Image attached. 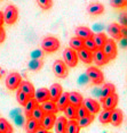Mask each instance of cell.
Segmentation results:
<instances>
[{"label": "cell", "mask_w": 127, "mask_h": 133, "mask_svg": "<svg viewBox=\"0 0 127 133\" xmlns=\"http://www.w3.org/2000/svg\"><path fill=\"white\" fill-rule=\"evenodd\" d=\"M86 75L88 77V80L94 84H101L104 81V75L102 73V71L97 67H95V66H90V67L87 68Z\"/></svg>", "instance_id": "cell-2"}, {"label": "cell", "mask_w": 127, "mask_h": 133, "mask_svg": "<svg viewBox=\"0 0 127 133\" xmlns=\"http://www.w3.org/2000/svg\"><path fill=\"white\" fill-rule=\"evenodd\" d=\"M60 40L54 37H46L41 41V50L45 52H55L60 49Z\"/></svg>", "instance_id": "cell-1"}, {"label": "cell", "mask_w": 127, "mask_h": 133, "mask_svg": "<svg viewBox=\"0 0 127 133\" xmlns=\"http://www.w3.org/2000/svg\"><path fill=\"white\" fill-rule=\"evenodd\" d=\"M24 128H25L26 133H36L41 128V125L39 122H37L36 119H33L30 117V118H28V121L25 122V126H24Z\"/></svg>", "instance_id": "cell-22"}, {"label": "cell", "mask_w": 127, "mask_h": 133, "mask_svg": "<svg viewBox=\"0 0 127 133\" xmlns=\"http://www.w3.org/2000/svg\"><path fill=\"white\" fill-rule=\"evenodd\" d=\"M84 48L85 49H87V50H89V51H92V52H94V51L97 49L96 46H95V43H94L93 38L92 39H87V40L84 41Z\"/></svg>", "instance_id": "cell-38"}, {"label": "cell", "mask_w": 127, "mask_h": 133, "mask_svg": "<svg viewBox=\"0 0 127 133\" xmlns=\"http://www.w3.org/2000/svg\"><path fill=\"white\" fill-rule=\"evenodd\" d=\"M69 105V92H62L61 97L57 99L56 107L59 111H63Z\"/></svg>", "instance_id": "cell-24"}, {"label": "cell", "mask_w": 127, "mask_h": 133, "mask_svg": "<svg viewBox=\"0 0 127 133\" xmlns=\"http://www.w3.org/2000/svg\"><path fill=\"white\" fill-rule=\"evenodd\" d=\"M78 56H77V51L72 50L71 48H66L63 51V62L64 64L70 68H73L78 64Z\"/></svg>", "instance_id": "cell-3"}, {"label": "cell", "mask_w": 127, "mask_h": 133, "mask_svg": "<svg viewBox=\"0 0 127 133\" xmlns=\"http://www.w3.org/2000/svg\"><path fill=\"white\" fill-rule=\"evenodd\" d=\"M64 115H65V118H69L70 121H73L78 119V116H77V107H74V106L72 105H68V107L65 108L64 110Z\"/></svg>", "instance_id": "cell-27"}, {"label": "cell", "mask_w": 127, "mask_h": 133, "mask_svg": "<svg viewBox=\"0 0 127 133\" xmlns=\"http://www.w3.org/2000/svg\"><path fill=\"white\" fill-rule=\"evenodd\" d=\"M93 60H94L95 64L97 66H104L109 63V58L103 52L102 49H96L94 52H93Z\"/></svg>", "instance_id": "cell-12"}, {"label": "cell", "mask_w": 127, "mask_h": 133, "mask_svg": "<svg viewBox=\"0 0 127 133\" xmlns=\"http://www.w3.org/2000/svg\"><path fill=\"white\" fill-rule=\"evenodd\" d=\"M0 131H2L4 133H13L14 129L6 118H0Z\"/></svg>", "instance_id": "cell-33"}, {"label": "cell", "mask_w": 127, "mask_h": 133, "mask_svg": "<svg viewBox=\"0 0 127 133\" xmlns=\"http://www.w3.org/2000/svg\"><path fill=\"white\" fill-rule=\"evenodd\" d=\"M37 4L39 5V7L42 8L44 10H48L52 8L53 0H37Z\"/></svg>", "instance_id": "cell-37"}, {"label": "cell", "mask_w": 127, "mask_h": 133, "mask_svg": "<svg viewBox=\"0 0 127 133\" xmlns=\"http://www.w3.org/2000/svg\"><path fill=\"white\" fill-rule=\"evenodd\" d=\"M44 116H45V113H44V110L41 109L40 105L37 106V107L33 109L32 114H31V118L36 119V121H37V122H39V123L41 122V119L44 118Z\"/></svg>", "instance_id": "cell-34"}, {"label": "cell", "mask_w": 127, "mask_h": 133, "mask_svg": "<svg viewBox=\"0 0 127 133\" xmlns=\"http://www.w3.org/2000/svg\"><path fill=\"white\" fill-rule=\"evenodd\" d=\"M79 132H80V128H79V125H78L77 121H76V119L68 121L65 133H79Z\"/></svg>", "instance_id": "cell-31"}, {"label": "cell", "mask_w": 127, "mask_h": 133, "mask_svg": "<svg viewBox=\"0 0 127 133\" xmlns=\"http://www.w3.org/2000/svg\"><path fill=\"white\" fill-rule=\"evenodd\" d=\"M87 13L92 16H97L104 13V6L100 2H92L87 7Z\"/></svg>", "instance_id": "cell-18"}, {"label": "cell", "mask_w": 127, "mask_h": 133, "mask_svg": "<svg viewBox=\"0 0 127 133\" xmlns=\"http://www.w3.org/2000/svg\"><path fill=\"white\" fill-rule=\"evenodd\" d=\"M41 109L44 110L45 114H55L59 110H57V107H56V102H54L52 100H47L45 102H42V104L40 105Z\"/></svg>", "instance_id": "cell-23"}, {"label": "cell", "mask_w": 127, "mask_h": 133, "mask_svg": "<svg viewBox=\"0 0 127 133\" xmlns=\"http://www.w3.org/2000/svg\"><path fill=\"white\" fill-rule=\"evenodd\" d=\"M48 91H49V98H50V100L54 101V102H56L57 101V99L61 97L62 95V92H63V88L62 85L60 83H54L50 85V88L48 89Z\"/></svg>", "instance_id": "cell-14"}, {"label": "cell", "mask_w": 127, "mask_h": 133, "mask_svg": "<svg viewBox=\"0 0 127 133\" xmlns=\"http://www.w3.org/2000/svg\"><path fill=\"white\" fill-rule=\"evenodd\" d=\"M0 133H4V132H2V131H0Z\"/></svg>", "instance_id": "cell-47"}, {"label": "cell", "mask_w": 127, "mask_h": 133, "mask_svg": "<svg viewBox=\"0 0 127 133\" xmlns=\"http://www.w3.org/2000/svg\"><path fill=\"white\" fill-rule=\"evenodd\" d=\"M36 133H48V131L47 130H45V129H42V128H40Z\"/></svg>", "instance_id": "cell-44"}, {"label": "cell", "mask_w": 127, "mask_h": 133, "mask_svg": "<svg viewBox=\"0 0 127 133\" xmlns=\"http://www.w3.org/2000/svg\"><path fill=\"white\" fill-rule=\"evenodd\" d=\"M19 89H20L22 92L25 93V95L28 96L30 99L34 97V91H36V89H34V87H33V84H32L31 82H29V81H22V82H21V84H20V87H19Z\"/></svg>", "instance_id": "cell-17"}, {"label": "cell", "mask_w": 127, "mask_h": 133, "mask_svg": "<svg viewBox=\"0 0 127 133\" xmlns=\"http://www.w3.org/2000/svg\"><path fill=\"white\" fill-rule=\"evenodd\" d=\"M4 14V21L6 24L8 25H13V24L16 23L17 18H19V10L15 7L14 5H9L7 6V8L5 9Z\"/></svg>", "instance_id": "cell-4"}, {"label": "cell", "mask_w": 127, "mask_h": 133, "mask_svg": "<svg viewBox=\"0 0 127 133\" xmlns=\"http://www.w3.org/2000/svg\"><path fill=\"white\" fill-rule=\"evenodd\" d=\"M44 66V63H42L41 59H31L30 62L28 63V67L29 69H31L33 72H37V71H40Z\"/></svg>", "instance_id": "cell-32"}, {"label": "cell", "mask_w": 127, "mask_h": 133, "mask_svg": "<svg viewBox=\"0 0 127 133\" xmlns=\"http://www.w3.org/2000/svg\"><path fill=\"white\" fill-rule=\"evenodd\" d=\"M93 40H94V43L97 49H103V47L105 46L108 41V37L104 34V33H97L93 37Z\"/></svg>", "instance_id": "cell-26"}, {"label": "cell", "mask_w": 127, "mask_h": 133, "mask_svg": "<svg viewBox=\"0 0 127 133\" xmlns=\"http://www.w3.org/2000/svg\"><path fill=\"white\" fill-rule=\"evenodd\" d=\"M118 101H119V97L117 93H112V95L105 97L102 99V106H103V109L108 110H113L117 107Z\"/></svg>", "instance_id": "cell-8"}, {"label": "cell", "mask_w": 127, "mask_h": 133, "mask_svg": "<svg viewBox=\"0 0 127 133\" xmlns=\"http://www.w3.org/2000/svg\"><path fill=\"white\" fill-rule=\"evenodd\" d=\"M76 37L80 38L81 40H87V39H92L94 37V33L87 26H79L76 29Z\"/></svg>", "instance_id": "cell-16"}, {"label": "cell", "mask_w": 127, "mask_h": 133, "mask_svg": "<svg viewBox=\"0 0 127 133\" xmlns=\"http://www.w3.org/2000/svg\"><path fill=\"white\" fill-rule=\"evenodd\" d=\"M37 106H39V104L37 101H36V99L34 98H31V99H29L28 101H26V104L23 106L24 107V114H25V116L28 117V118H30L31 117V114H32V111L33 109H34Z\"/></svg>", "instance_id": "cell-25"}, {"label": "cell", "mask_w": 127, "mask_h": 133, "mask_svg": "<svg viewBox=\"0 0 127 133\" xmlns=\"http://www.w3.org/2000/svg\"><path fill=\"white\" fill-rule=\"evenodd\" d=\"M110 116H111V110L103 109L99 115V121L101 124H109L110 123Z\"/></svg>", "instance_id": "cell-35"}, {"label": "cell", "mask_w": 127, "mask_h": 133, "mask_svg": "<svg viewBox=\"0 0 127 133\" xmlns=\"http://www.w3.org/2000/svg\"><path fill=\"white\" fill-rule=\"evenodd\" d=\"M83 101H84V97L81 96V93L77 91L69 92V105H72L78 108L80 105H83Z\"/></svg>", "instance_id": "cell-19"}, {"label": "cell", "mask_w": 127, "mask_h": 133, "mask_svg": "<svg viewBox=\"0 0 127 133\" xmlns=\"http://www.w3.org/2000/svg\"><path fill=\"white\" fill-rule=\"evenodd\" d=\"M22 82V76L16 73V72H13V73H9L8 76L6 77V87H7L8 90H16L19 89L20 84Z\"/></svg>", "instance_id": "cell-5"}, {"label": "cell", "mask_w": 127, "mask_h": 133, "mask_svg": "<svg viewBox=\"0 0 127 133\" xmlns=\"http://www.w3.org/2000/svg\"><path fill=\"white\" fill-rule=\"evenodd\" d=\"M112 93H116V87L113 85L112 83H105L101 89V97L102 99L105 98V97L112 95Z\"/></svg>", "instance_id": "cell-28"}, {"label": "cell", "mask_w": 127, "mask_h": 133, "mask_svg": "<svg viewBox=\"0 0 127 133\" xmlns=\"http://www.w3.org/2000/svg\"><path fill=\"white\" fill-rule=\"evenodd\" d=\"M66 124H68V118H65L64 116L56 117L55 124H54L55 133H65V131H66Z\"/></svg>", "instance_id": "cell-21"}, {"label": "cell", "mask_w": 127, "mask_h": 133, "mask_svg": "<svg viewBox=\"0 0 127 133\" xmlns=\"http://www.w3.org/2000/svg\"><path fill=\"white\" fill-rule=\"evenodd\" d=\"M5 39H6V31L2 26H0V43H2L5 41Z\"/></svg>", "instance_id": "cell-42"}, {"label": "cell", "mask_w": 127, "mask_h": 133, "mask_svg": "<svg viewBox=\"0 0 127 133\" xmlns=\"http://www.w3.org/2000/svg\"><path fill=\"white\" fill-rule=\"evenodd\" d=\"M69 44H70V48L72 50L78 51V50H80L84 48V40H81V39L78 38V37H73V38L70 39Z\"/></svg>", "instance_id": "cell-29"}, {"label": "cell", "mask_w": 127, "mask_h": 133, "mask_svg": "<svg viewBox=\"0 0 127 133\" xmlns=\"http://www.w3.org/2000/svg\"><path fill=\"white\" fill-rule=\"evenodd\" d=\"M56 121V115L55 114H45L44 118L41 119L40 125L42 129L47 130V131H50L54 128V124H55Z\"/></svg>", "instance_id": "cell-11"}, {"label": "cell", "mask_w": 127, "mask_h": 133, "mask_svg": "<svg viewBox=\"0 0 127 133\" xmlns=\"http://www.w3.org/2000/svg\"><path fill=\"white\" fill-rule=\"evenodd\" d=\"M110 5L114 8H124L127 5V0H111Z\"/></svg>", "instance_id": "cell-40"}, {"label": "cell", "mask_w": 127, "mask_h": 133, "mask_svg": "<svg viewBox=\"0 0 127 133\" xmlns=\"http://www.w3.org/2000/svg\"><path fill=\"white\" fill-rule=\"evenodd\" d=\"M77 56H78V59H80L85 64H90V63H93V52L85 49V48L77 51Z\"/></svg>", "instance_id": "cell-20"}, {"label": "cell", "mask_w": 127, "mask_h": 133, "mask_svg": "<svg viewBox=\"0 0 127 133\" xmlns=\"http://www.w3.org/2000/svg\"><path fill=\"white\" fill-rule=\"evenodd\" d=\"M33 98H34L36 101L40 105V104H42V102H45L47 100H50L49 91H48L47 88H39L38 90L34 91V97H33Z\"/></svg>", "instance_id": "cell-13"}, {"label": "cell", "mask_w": 127, "mask_h": 133, "mask_svg": "<svg viewBox=\"0 0 127 133\" xmlns=\"http://www.w3.org/2000/svg\"><path fill=\"white\" fill-rule=\"evenodd\" d=\"M16 99H17V102H19L21 106H24L30 98L24 92L21 91V90H17V92H16Z\"/></svg>", "instance_id": "cell-36"}, {"label": "cell", "mask_w": 127, "mask_h": 133, "mask_svg": "<svg viewBox=\"0 0 127 133\" xmlns=\"http://www.w3.org/2000/svg\"><path fill=\"white\" fill-rule=\"evenodd\" d=\"M53 72L55 74L56 77L59 78H65L68 76V66L64 64V62L57 59L55 60V63L53 64Z\"/></svg>", "instance_id": "cell-6"}, {"label": "cell", "mask_w": 127, "mask_h": 133, "mask_svg": "<svg viewBox=\"0 0 127 133\" xmlns=\"http://www.w3.org/2000/svg\"><path fill=\"white\" fill-rule=\"evenodd\" d=\"M83 105L85 106V108L88 110V113L92 114V115L97 114V113H100V110H101V106H100V104L95 100V99H93V98L84 99Z\"/></svg>", "instance_id": "cell-9"}, {"label": "cell", "mask_w": 127, "mask_h": 133, "mask_svg": "<svg viewBox=\"0 0 127 133\" xmlns=\"http://www.w3.org/2000/svg\"><path fill=\"white\" fill-rule=\"evenodd\" d=\"M108 33L109 35H111V38L113 40H119L122 39V25L118 23H111L108 26Z\"/></svg>", "instance_id": "cell-15"}, {"label": "cell", "mask_w": 127, "mask_h": 133, "mask_svg": "<svg viewBox=\"0 0 127 133\" xmlns=\"http://www.w3.org/2000/svg\"><path fill=\"white\" fill-rule=\"evenodd\" d=\"M124 122V113L122 109L114 108L111 110V116H110V123L113 126H120Z\"/></svg>", "instance_id": "cell-10"}, {"label": "cell", "mask_w": 127, "mask_h": 133, "mask_svg": "<svg viewBox=\"0 0 127 133\" xmlns=\"http://www.w3.org/2000/svg\"><path fill=\"white\" fill-rule=\"evenodd\" d=\"M88 115H90V114L88 113V110L85 108L84 105H80L79 107L77 108V116H78V119H79V118H83V117H85V116H88Z\"/></svg>", "instance_id": "cell-39"}, {"label": "cell", "mask_w": 127, "mask_h": 133, "mask_svg": "<svg viewBox=\"0 0 127 133\" xmlns=\"http://www.w3.org/2000/svg\"><path fill=\"white\" fill-rule=\"evenodd\" d=\"M5 23L4 21V14H2V11H0V26H2Z\"/></svg>", "instance_id": "cell-43"}, {"label": "cell", "mask_w": 127, "mask_h": 133, "mask_svg": "<svg viewBox=\"0 0 127 133\" xmlns=\"http://www.w3.org/2000/svg\"><path fill=\"white\" fill-rule=\"evenodd\" d=\"M94 118H95V115L90 114V115H88V116H85V117H83V118L77 119V122H78V125H79V128L83 129V128H87V126H89L90 124L93 123Z\"/></svg>", "instance_id": "cell-30"}, {"label": "cell", "mask_w": 127, "mask_h": 133, "mask_svg": "<svg viewBox=\"0 0 127 133\" xmlns=\"http://www.w3.org/2000/svg\"><path fill=\"white\" fill-rule=\"evenodd\" d=\"M102 50H103V52L107 55L109 60L114 59L117 57L118 49H117V44H116V42H114L113 39H108L107 43H105V46L103 47Z\"/></svg>", "instance_id": "cell-7"}, {"label": "cell", "mask_w": 127, "mask_h": 133, "mask_svg": "<svg viewBox=\"0 0 127 133\" xmlns=\"http://www.w3.org/2000/svg\"><path fill=\"white\" fill-rule=\"evenodd\" d=\"M44 54H42V50H34L31 52V59H41Z\"/></svg>", "instance_id": "cell-41"}, {"label": "cell", "mask_w": 127, "mask_h": 133, "mask_svg": "<svg viewBox=\"0 0 127 133\" xmlns=\"http://www.w3.org/2000/svg\"><path fill=\"white\" fill-rule=\"evenodd\" d=\"M2 73H4V72H2V69H1V67H0V78H1V76H2Z\"/></svg>", "instance_id": "cell-45"}, {"label": "cell", "mask_w": 127, "mask_h": 133, "mask_svg": "<svg viewBox=\"0 0 127 133\" xmlns=\"http://www.w3.org/2000/svg\"><path fill=\"white\" fill-rule=\"evenodd\" d=\"M48 133H53V132H50V131H48Z\"/></svg>", "instance_id": "cell-46"}]
</instances>
